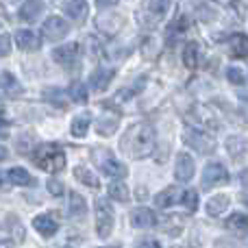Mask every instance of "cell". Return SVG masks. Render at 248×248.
<instances>
[{
	"label": "cell",
	"instance_id": "6da1fadb",
	"mask_svg": "<svg viewBox=\"0 0 248 248\" xmlns=\"http://www.w3.org/2000/svg\"><path fill=\"white\" fill-rule=\"evenodd\" d=\"M153 146H155V133H153V126L146 122L128 126L124 131V135L120 137V150L131 159L148 157L153 153Z\"/></svg>",
	"mask_w": 248,
	"mask_h": 248
},
{
	"label": "cell",
	"instance_id": "7a4b0ae2",
	"mask_svg": "<svg viewBox=\"0 0 248 248\" xmlns=\"http://www.w3.org/2000/svg\"><path fill=\"white\" fill-rule=\"evenodd\" d=\"M33 163L46 172H59L65 168V153L55 144H42L35 148Z\"/></svg>",
	"mask_w": 248,
	"mask_h": 248
},
{
	"label": "cell",
	"instance_id": "3957f363",
	"mask_svg": "<svg viewBox=\"0 0 248 248\" xmlns=\"http://www.w3.org/2000/svg\"><path fill=\"white\" fill-rule=\"evenodd\" d=\"M168 9H170V0H144L135 17L144 29H153L166 17Z\"/></svg>",
	"mask_w": 248,
	"mask_h": 248
},
{
	"label": "cell",
	"instance_id": "277c9868",
	"mask_svg": "<svg viewBox=\"0 0 248 248\" xmlns=\"http://www.w3.org/2000/svg\"><path fill=\"white\" fill-rule=\"evenodd\" d=\"M94 216H96V231L98 237H109L116 224V216H113V207L107 198H96L94 202Z\"/></svg>",
	"mask_w": 248,
	"mask_h": 248
},
{
	"label": "cell",
	"instance_id": "5b68a950",
	"mask_svg": "<svg viewBox=\"0 0 248 248\" xmlns=\"http://www.w3.org/2000/svg\"><path fill=\"white\" fill-rule=\"evenodd\" d=\"M183 141L189 146V148L198 150V153H214L216 150V140L209 135V133L201 131V128H185L183 131Z\"/></svg>",
	"mask_w": 248,
	"mask_h": 248
},
{
	"label": "cell",
	"instance_id": "8992f818",
	"mask_svg": "<svg viewBox=\"0 0 248 248\" xmlns=\"http://www.w3.org/2000/svg\"><path fill=\"white\" fill-rule=\"evenodd\" d=\"M68 31H70L68 22L59 16H50L42 26V33L48 42H59V39H63L65 35H68Z\"/></svg>",
	"mask_w": 248,
	"mask_h": 248
},
{
	"label": "cell",
	"instance_id": "52a82bcc",
	"mask_svg": "<svg viewBox=\"0 0 248 248\" xmlns=\"http://www.w3.org/2000/svg\"><path fill=\"white\" fill-rule=\"evenodd\" d=\"M196 174V161L194 157H189V153H179L176 155V163H174V176L181 183H187L194 179Z\"/></svg>",
	"mask_w": 248,
	"mask_h": 248
},
{
	"label": "cell",
	"instance_id": "ba28073f",
	"mask_svg": "<svg viewBox=\"0 0 248 248\" xmlns=\"http://www.w3.org/2000/svg\"><path fill=\"white\" fill-rule=\"evenodd\" d=\"M229 181V172L222 163H207L205 172H202V185L205 187H214L216 183H227Z\"/></svg>",
	"mask_w": 248,
	"mask_h": 248
},
{
	"label": "cell",
	"instance_id": "9c48e42d",
	"mask_svg": "<svg viewBox=\"0 0 248 248\" xmlns=\"http://www.w3.org/2000/svg\"><path fill=\"white\" fill-rule=\"evenodd\" d=\"M33 229L44 237H52L57 231H59V224L52 218L50 214H39L33 218Z\"/></svg>",
	"mask_w": 248,
	"mask_h": 248
},
{
	"label": "cell",
	"instance_id": "30bf717a",
	"mask_svg": "<svg viewBox=\"0 0 248 248\" xmlns=\"http://www.w3.org/2000/svg\"><path fill=\"white\" fill-rule=\"evenodd\" d=\"M52 59L59 65H72L78 59V44H65L52 50Z\"/></svg>",
	"mask_w": 248,
	"mask_h": 248
},
{
	"label": "cell",
	"instance_id": "8fae6325",
	"mask_svg": "<svg viewBox=\"0 0 248 248\" xmlns=\"http://www.w3.org/2000/svg\"><path fill=\"white\" fill-rule=\"evenodd\" d=\"M113 74H116V72H113V68H107V65H100V68H96L94 74L90 77L92 87H94L96 92H105L109 87V83H111Z\"/></svg>",
	"mask_w": 248,
	"mask_h": 248
},
{
	"label": "cell",
	"instance_id": "7c38bea8",
	"mask_svg": "<svg viewBox=\"0 0 248 248\" xmlns=\"http://www.w3.org/2000/svg\"><path fill=\"white\" fill-rule=\"evenodd\" d=\"M131 224L135 229H150L157 224V218H155V214L150 209H146V207H140V209H135L131 214Z\"/></svg>",
	"mask_w": 248,
	"mask_h": 248
},
{
	"label": "cell",
	"instance_id": "4fadbf2b",
	"mask_svg": "<svg viewBox=\"0 0 248 248\" xmlns=\"http://www.w3.org/2000/svg\"><path fill=\"white\" fill-rule=\"evenodd\" d=\"M16 44L22 48V50L31 52V50H39V46H42V42H39V37L33 33V31L29 29H22L16 33Z\"/></svg>",
	"mask_w": 248,
	"mask_h": 248
},
{
	"label": "cell",
	"instance_id": "5bb4252c",
	"mask_svg": "<svg viewBox=\"0 0 248 248\" xmlns=\"http://www.w3.org/2000/svg\"><path fill=\"white\" fill-rule=\"evenodd\" d=\"M231 205V196L229 194H216L207 201V214L209 216H222Z\"/></svg>",
	"mask_w": 248,
	"mask_h": 248
},
{
	"label": "cell",
	"instance_id": "9a60e30c",
	"mask_svg": "<svg viewBox=\"0 0 248 248\" xmlns=\"http://www.w3.org/2000/svg\"><path fill=\"white\" fill-rule=\"evenodd\" d=\"M63 11H65V16H68L70 20L81 22V20H85L87 17V2L85 0H68L65 7H63Z\"/></svg>",
	"mask_w": 248,
	"mask_h": 248
},
{
	"label": "cell",
	"instance_id": "2e32d148",
	"mask_svg": "<svg viewBox=\"0 0 248 248\" xmlns=\"http://www.w3.org/2000/svg\"><path fill=\"white\" fill-rule=\"evenodd\" d=\"M90 124H92V113L90 111H83V113H78V116L72 120L70 133H72L74 137H85L87 131H90Z\"/></svg>",
	"mask_w": 248,
	"mask_h": 248
},
{
	"label": "cell",
	"instance_id": "e0dca14e",
	"mask_svg": "<svg viewBox=\"0 0 248 248\" xmlns=\"http://www.w3.org/2000/svg\"><path fill=\"white\" fill-rule=\"evenodd\" d=\"M22 85L17 83V78L11 72H2V96L4 98H16L22 94Z\"/></svg>",
	"mask_w": 248,
	"mask_h": 248
},
{
	"label": "cell",
	"instance_id": "ac0fdd59",
	"mask_svg": "<svg viewBox=\"0 0 248 248\" xmlns=\"http://www.w3.org/2000/svg\"><path fill=\"white\" fill-rule=\"evenodd\" d=\"M100 168H103V172L107 176H113V179H124V176L128 174V170H126V166L120 161H116V159H111V157H107L103 163H100Z\"/></svg>",
	"mask_w": 248,
	"mask_h": 248
},
{
	"label": "cell",
	"instance_id": "d6986e66",
	"mask_svg": "<svg viewBox=\"0 0 248 248\" xmlns=\"http://www.w3.org/2000/svg\"><path fill=\"white\" fill-rule=\"evenodd\" d=\"M183 192H179L176 187H166L163 192H159L157 196H155V205L157 207H161V209H166V207H170V205H174L176 201H179V196Z\"/></svg>",
	"mask_w": 248,
	"mask_h": 248
},
{
	"label": "cell",
	"instance_id": "ffe728a7",
	"mask_svg": "<svg viewBox=\"0 0 248 248\" xmlns=\"http://www.w3.org/2000/svg\"><path fill=\"white\" fill-rule=\"evenodd\" d=\"M7 179L11 181L13 185H20V187H29V185L33 183V176H31L29 172H26L24 168H20V166L11 168V170L7 172Z\"/></svg>",
	"mask_w": 248,
	"mask_h": 248
},
{
	"label": "cell",
	"instance_id": "44dd1931",
	"mask_svg": "<svg viewBox=\"0 0 248 248\" xmlns=\"http://www.w3.org/2000/svg\"><path fill=\"white\" fill-rule=\"evenodd\" d=\"M39 13H42V2H39V0H26V2L20 7V17L24 22L37 20Z\"/></svg>",
	"mask_w": 248,
	"mask_h": 248
},
{
	"label": "cell",
	"instance_id": "7402d4cb",
	"mask_svg": "<svg viewBox=\"0 0 248 248\" xmlns=\"http://www.w3.org/2000/svg\"><path fill=\"white\" fill-rule=\"evenodd\" d=\"M229 46H231L233 57H248V37L246 35H233Z\"/></svg>",
	"mask_w": 248,
	"mask_h": 248
},
{
	"label": "cell",
	"instance_id": "603a6c76",
	"mask_svg": "<svg viewBox=\"0 0 248 248\" xmlns=\"http://www.w3.org/2000/svg\"><path fill=\"white\" fill-rule=\"evenodd\" d=\"M74 176H77V181H81V183H85L87 187H92V189H96L98 187V179H96V174L92 170H87V168H83V166H77L74 168Z\"/></svg>",
	"mask_w": 248,
	"mask_h": 248
},
{
	"label": "cell",
	"instance_id": "cb8c5ba5",
	"mask_svg": "<svg viewBox=\"0 0 248 248\" xmlns=\"http://www.w3.org/2000/svg\"><path fill=\"white\" fill-rule=\"evenodd\" d=\"M109 198H113V201L118 202H128V187L124 183H111L109 185Z\"/></svg>",
	"mask_w": 248,
	"mask_h": 248
},
{
	"label": "cell",
	"instance_id": "d4e9b609",
	"mask_svg": "<svg viewBox=\"0 0 248 248\" xmlns=\"http://www.w3.org/2000/svg\"><path fill=\"white\" fill-rule=\"evenodd\" d=\"M68 211H70V216H83L85 214V201H83L81 196H78L77 192H70V205H68Z\"/></svg>",
	"mask_w": 248,
	"mask_h": 248
},
{
	"label": "cell",
	"instance_id": "484cf974",
	"mask_svg": "<svg viewBox=\"0 0 248 248\" xmlns=\"http://www.w3.org/2000/svg\"><path fill=\"white\" fill-rule=\"evenodd\" d=\"M70 96H72V100L74 103H87V87H85V83H81V81H74L72 85H70Z\"/></svg>",
	"mask_w": 248,
	"mask_h": 248
},
{
	"label": "cell",
	"instance_id": "4316f807",
	"mask_svg": "<svg viewBox=\"0 0 248 248\" xmlns=\"http://www.w3.org/2000/svg\"><path fill=\"white\" fill-rule=\"evenodd\" d=\"M122 20L118 16H103L98 17V29L100 31H107V33H113L116 29H120Z\"/></svg>",
	"mask_w": 248,
	"mask_h": 248
},
{
	"label": "cell",
	"instance_id": "83f0119b",
	"mask_svg": "<svg viewBox=\"0 0 248 248\" xmlns=\"http://www.w3.org/2000/svg\"><path fill=\"white\" fill-rule=\"evenodd\" d=\"M183 63L187 65V68H196V63H198V46L194 42L185 46V50H183Z\"/></svg>",
	"mask_w": 248,
	"mask_h": 248
},
{
	"label": "cell",
	"instance_id": "f1b7e54d",
	"mask_svg": "<svg viewBox=\"0 0 248 248\" xmlns=\"http://www.w3.org/2000/svg\"><path fill=\"white\" fill-rule=\"evenodd\" d=\"M181 202L185 205V209H187L189 214H194V211L198 209V194L194 192V189H185V192L181 194Z\"/></svg>",
	"mask_w": 248,
	"mask_h": 248
},
{
	"label": "cell",
	"instance_id": "f546056e",
	"mask_svg": "<svg viewBox=\"0 0 248 248\" xmlns=\"http://www.w3.org/2000/svg\"><path fill=\"white\" fill-rule=\"evenodd\" d=\"M116 126H118V118H111V120L103 118V120L98 122V133L100 135H113V133H116Z\"/></svg>",
	"mask_w": 248,
	"mask_h": 248
},
{
	"label": "cell",
	"instance_id": "4dcf8cb0",
	"mask_svg": "<svg viewBox=\"0 0 248 248\" xmlns=\"http://www.w3.org/2000/svg\"><path fill=\"white\" fill-rule=\"evenodd\" d=\"M227 227H231V229H248V216L233 214L231 218L227 220Z\"/></svg>",
	"mask_w": 248,
	"mask_h": 248
},
{
	"label": "cell",
	"instance_id": "1f68e13d",
	"mask_svg": "<svg viewBox=\"0 0 248 248\" xmlns=\"http://www.w3.org/2000/svg\"><path fill=\"white\" fill-rule=\"evenodd\" d=\"M227 78L233 83V85H244V72H242L240 68H229Z\"/></svg>",
	"mask_w": 248,
	"mask_h": 248
},
{
	"label": "cell",
	"instance_id": "d6a6232c",
	"mask_svg": "<svg viewBox=\"0 0 248 248\" xmlns=\"http://www.w3.org/2000/svg\"><path fill=\"white\" fill-rule=\"evenodd\" d=\"M46 187H48V192L52 194V196H61V194H63V185L59 183V181H55V179H50L46 183Z\"/></svg>",
	"mask_w": 248,
	"mask_h": 248
},
{
	"label": "cell",
	"instance_id": "836d02e7",
	"mask_svg": "<svg viewBox=\"0 0 248 248\" xmlns=\"http://www.w3.org/2000/svg\"><path fill=\"white\" fill-rule=\"evenodd\" d=\"M2 48H0V52H2V57H7L9 55V50H11V37H9L7 33H2Z\"/></svg>",
	"mask_w": 248,
	"mask_h": 248
},
{
	"label": "cell",
	"instance_id": "e575fe53",
	"mask_svg": "<svg viewBox=\"0 0 248 248\" xmlns=\"http://www.w3.org/2000/svg\"><path fill=\"white\" fill-rule=\"evenodd\" d=\"M135 248H161V246H159V242H155V240H144V242H140Z\"/></svg>",
	"mask_w": 248,
	"mask_h": 248
},
{
	"label": "cell",
	"instance_id": "d590c367",
	"mask_svg": "<svg viewBox=\"0 0 248 248\" xmlns=\"http://www.w3.org/2000/svg\"><path fill=\"white\" fill-rule=\"evenodd\" d=\"M118 0H96V4H98L100 9H107V7H111V4H116Z\"/></svg>",
	"mask_w": 248,
	"mask_h": 248
},
{
	"label": "cell",
	"instance_id": "8d00e7d4",
	"mask_svg": "<svg viewBox=\"0 0 248 248\" xmlns=\"http://www.w3.org/2000/svg\"><path fill=\"white\" fill-rule=\"evenodd\" d=\"M242 185H244V187H248V170L242 172Z\"/></svg>",
	"mask_w": 248,
	"mask_h": 248
},
{
	"label": "cell",
	"instance_id": "74e56055",
	"mask_svg": "<svg viewBox=\"0 0 248 248\" xmlns=\"http://www.w3.org/2000/svg\"><path fill=\"white\" fill-rule=\"evenodd\" d=\"M244 202H246V205H248V194H246V196H244Z\"/></svg>",
	"mask_w": 248,
	"mask_h": 248
},
{
	"label": "cell",
	"instance_id": "f35d334b",
	"mask_svg": "<svg viewBox=\"0 0 248 248\" xmlns=\"http://www.w3.org/2000/svg\"><path fill=\"white\" fill-rule=\"evenodd\" d=\"M244 248H248V240H246V244H244Z\"/></svg>",
	"mask_w": 248,
	"mask_h": 248
}]
</instances>
